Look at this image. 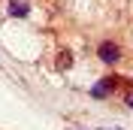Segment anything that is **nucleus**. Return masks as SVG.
Here are the masks:
<instances>
[{"instance_id":"obj_1","label":"nucleus","mask_w":133,"mask_h":130,"mask_svg":"<svg viewBox=\"0 0 133 130\" xmlns=\"http://www.w3.org/2000/svg\"><path fill=\"white\" fill-rule=\"evenodd\" d=\"M121 57H124V51H121V46H118L115 40H103L97 46V61L100 64L115 67V64H121Z\"/></svg>"},{"instance_id":"obj_2","label":"nucleus","mask_w":133,"mask_h":130,"mask_svg":"<svg viewBox=\"0 0 133 130\" xmlns=\"http://www.w3.org/2000/svg\"><path fill=\"white\" fill-rule=\"evenodd\" d=\"M115 88H118V76H106V79H100L91 88V97L94 100H109L112 94H115Z\"/></svg>"},{"instance_id":"obj_3","label":"nucleus","mask_w":133,"mask_h":130,"mask_svg":"<svg viewBox=\"0 0 133 130\" xmlns=\"http://www.w3.org/2000/svg\"><path fill=\"white\" fill-rule=\"evenodd\" d=\"M9 15L12 18H27L30 15V3H27V0H9Z\"/></svg>"},{"instance_id":"obj_4","label":"nucleus","mask_w":133,"mask_h":130,"mask_svg":"<svg viewBox=\"0 0 133 130\" xmlns=\"http://www.w3.org/2000/svg\"><path fill=\"white\" fill-rule=\"evenodd\" d=\"M73 67V51L70 49H61L58 51V70H70Z\"/></svg>"},{"instance_id":"obj_5","label":"nucleus","mask_w":133,"mask_h":130,"mask_svg":"<svg viewBox=\"0 0 133 130\" xmlns=\"http://www.w3.org/2000/svg\"><path fill=\"white\" fill-rule=\"evenodd\" d=\"M124 103L133 109V85H127V91H124Z\"/></svg>"}]
</instances>
